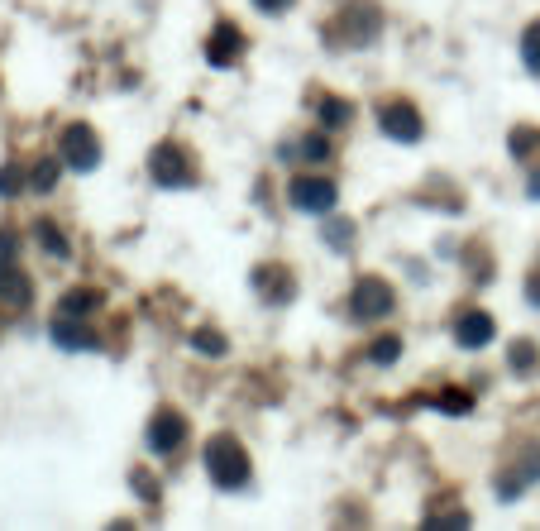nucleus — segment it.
I'll return each mask as SVG.
<instances>
[{"label": "nucleus", "instance_id": "obj_1", "mask_svg": "<svg viewBox=\"0 0 540 531\" xmlns=\"http://www.w3.org/2000/svg\"><path fill=\"white\" fill-rule=\"evenodd\" d=\"M378 34H383V10L373 5V0H349L335 10V20L325 24V44L335 48V53H359V48H373L378 44Z\"/></svg>", "mask_w": 540, "mask_h": 531}, {"label": "nucleus", "instance_id": "obj_2", "mask_svg": "<svg viewBox=\"0 0 540 531\" xmlns=\"http://www.w3.org/2000/svg\"><path fill=\"white\" fill-rule=\"evenodd\" d=\"M201 465H206V474H211V484L225 488V493H239V488H249V450L230 436V431H220V436H211L206 441V450H201Z\"/></svg>", "mask_w": 540, "mask_h": 531}, {"label": "nucleus", "instance_id": "obj_3", "mask_svg": "<svg viewBox=\"0 0 540 531\" xmlns=\"http://www.w3.org/2000/svg\"><path fill=\"white\" fill-rule=\"evenodd\" d=\"M149 177H153V187H168V192H177V187H196V163L192 154L182 149V144H158L149 154Z\"/></svg>", "mask_w": 540, "mask_h": 531}, {"label": "nucleus", "instance_id": "obj_4", "mask_svg": "<svg viewBox=\"0 0 540 531\" xmlns=\"http://www.w3.org/2000/svg\"><path fill=\"white\" fill-rule=\"evenodd\" d=\"M287 201H292V211H302V216H330L335 201H340V187H335V177L302 173V177H292Z\"/></svg>", "mask_w": 540, "mask_h": 531}, {"label": "nucleus", "instance_id": "obj_5", "mask_svg": "<svg viewBox=\"0 0 540 531\" xmlns=\"http://www.w3.org/2000/svg\"><path fill=\"white\" fill-rule=\"evenodd\" d=\"M392 307H397L392 288L383 283V278H373V273H364V278H359V283L349 288V321H359V326L392 316Z\"/></svg>", "mask_w": 540, "mask_h": 531}, {"label": "nucleus", "instance_id": "obj_6", "mask_svg": "<svg viewBox=\"0 0 540 531\" xmlns=\"http://www.w3.org/2000/svg\"><path fill=\"white\" fill-rule=\"evenodd\" d=\"M58 149H63V163L72 168V173H96V168H101V139H96V130L82 125V120L67 125Z\"/></svg>", "mask_w": 540, "mask_h": 531}, {"label": "nucleus", "instance_id": "obj_7", "mask_svg": "<svg viewBox=\"0 0 540 531\" xmlns=\"http://www.w3.org/2000/svg\"><path fill=\"white\" fill-rule=\"evenodd\" d=\"M187 417L177 412V407H158L149 417V431H144V441H149L153 455H177L182 450V441H187Z\"/></svg>", "mask_w": 540, "mask_h": 531}, {"label": "nucleus", "instance_id": "obj_8", "mask_svg": "<svg viewBox=\"0 0 540 531\" xmlns=\"http://www.w3.org/2000/svg\"><path fill=\"white\" fill-rule=\"evenodd\" d=\"M378 130L388 139H397V144H421L426 120H421V111L411 101H388V106H378Z\"/></svg>", "mask_w": 540, "mask_h": 531}, {"label": "nucleus", "instance_id": "obj_9", "mask_svg": "<svg viewBox=\"0 0 540 531\" xmlns=\"http://www.w3.org/2000/svg\"><path fill=\"white\" fill-rule=\"evenodd\" d=\"M53 345L67 354H77V350L96 354L101 350V335L87 326V316H63V311H58V316H53Z\"/></svg>", "mask_w": 540, "mask_h": 531}, {"label": "nucleus", "instance_id": "obj_10", "mask_svg": "<svg viewBox=\"0 0 540 531\" xmlns=\"http://www.w3.org/2000/svg\"><path fill=\"white\" fill-rule=\"evenodd\" d=\"M244 48H249L244 29L230 24V20H220L216 29H211V39H206V63L211 67H235L239 58H244Z\"/></svg>", "mask_w": 540, "mask_h": 531}, {"label": "nucleus", "instance_id": "obj_11", "mask_svg": "<svg viewBox=\"0 0 540 531\" xmlns=\"http://www.w3.org/2000/svg\"><path fill=\"white\" fill-rule=\"evenodd\" d=\"M497 335V321L488 311H459L454 316V345L459 350H483V345H493Z\"/></svg>", "mask_w": 540, "mask_h": 531}, {"label": "nucleus", "instance_id": "obj_12", "mask_svg": "<svg viewBox=\"0 0 540 531\" xmlns=\"http://www.w3.org/2000/svg\"><path fill=\"white\" fill-rule=\"evenodd\" d=\"M254 292L268 297V307H287L292 292H297V283H292V273L282 264H259L254 268Z\"/></svg>", "mask_w": 540, "mask_h": 531}, {"label": "nucleus", "instance_id": "obj_13", "mask_svg": "<svg viewBox=\"0 0 540 531\" xmlns=\"http://www.w3.org/2000/svg\"><path fill=\"white\" fill-rule=\"evenodd\" d=\"M29 302H34V283L24 278L20 268H0V307L24 311Z\"/></svg>", "mask_w": 540, "mask_h": 531}, {"label": "nucleus", "instance_id": "obj_14", "mask_svg": "<svg viewBox=\"0 0 540 531\" xmlns=\"http://www.w3.org/2000/svg\"><path fill=\"white\" fill-rule=\"evenodd\" d=\"M302 158V163H330V139H325V130H311L302 134L297 144H282V158Z\"/></svg>", "mask_w": 540, "mask_h": 531}, {"label": "nucleus", "instance_id": "obj_15", "mask_svg": "<svg viewBox=\"0 0 540 531\" xmlns=\"http://www.w3.org/2000/svg\"><path fill=\"white\" fill-rule=\"evenodd\" d=\"M349 120H354V101H345V96H325L321 106H316V125H321L325 134L345 130Z\"/></svg>", "mask_w": 540, "mask_h": 531}, {"label": "nucleus", "instance_id": "obj_16", "mask_svg": "<svg viewBox=\"0 0 540 531\" xmlns=\"http://www.w3.org/2000/svg\"><path fill=\"white\" fill-rule=\"evenodd\" d=\"M354 235H359V225L349 221V216H330L321 240L330 244V249H340V254H345V249H354Z\"/></svg>", "mask_w": 540, "mask_h": 531}, {"label": "nucleus", "instance_id": "obj_17", "mask_svg": "<svg viewBox=\"0 0 540 531\" xmlns=\"http://www.w3.org/2000/svg\"><path fill=\"white\" fill-rule=\"evenodd\" d=\"M187 345H192L196 354H206V359H220V354H230V340H225L220 331H211V326H196Z\"/></svg>", "mask_w": 540, "mask_h": 531}, {"label": "nucleus", "instance_id": "obj_18", "mask_svg": "<svg viewBox=\"0 0 540 531\" xmlns=\"http://www.w3.org/2000/svg\"><path fill=\"white\" fill-rule=\"evenodd\" d=\"M63 168H67L63 158H39V163L29 168V187H34V192H53V187H58V173H63Z\"/></svg>", "mask_w": 540, "mask_h": 531}, {"label": "nucleus", "instance_id": "obj_19", "mask_svg": "<svg viewBox=\"0 0 540 531\" xmlns=\"http://www.w3.org/2000/svg\"><path fill=\"white\" fill-rule=\"evenodd\" d=\"M34 240L44 244L53 259H72V244H67V235H63V230H58L53 221H39V225H34Z\"/></svg>", "mask_w": 540, "mask_h": 531}, {"label": "nucleus", "instance_id": "obj_20", "mask_svg": "<svg viewBox=\"0 0 540 531\" xmlns=\"http://www.w3.org/2000/svg\"><path fill=\"white\" fill-rule=\"evenodd\" d=\"M96 307H101V292L72 288V292L63 297V307H58V311H63V316H87V311H96Z\"/></svg>", "mask_w": 540, "mask_h": 531}, {"label": "nucleus", "instance_id": "obj_21", "mask_svg": "<svg viewBox=\"0 0 540 531\" xmlns=\"http://www.w3.org/2000/svg\"><path fill=\"white\" fill-rule=\"evenodd\" d=\"M536 359H540L536 340H512V350H507V364H512V374H531V369H536Z\"/></svg>", "mask_w": 540, "mask_h": 531}, {"label": "nucleus", "instance_id": "obj_22", "mask_svg": "<svg viewBox=\"0 0 540 531\" xmlns=\"http://www.w3.org/2000/svg\"><path fill=\"white\" fill-rule=\"evenodd\" d=\"M431 407H440V412H450V417H464V412H474V398H469L464 388H445L440 398H431Z\"/></svg>", "mask_w": 540, "mask_h": 531}, {"label": "nucleus", "instance_id": "obj_23", "mask_svg": "<svg viewBox=\"0 0 540 531\" xmlns=\"http://www.w3.org/2000/svg\"><path fill=\"white\" fill-rule=\"evenodd\" d=\"M24 187H29V173H24L20 163H5L0 168V197H20Z\"/></svg>", "mask_w": 540, "mask_h": 531}, {"label": "nucleus", "instance_id": "obj_24", "mask_svg": "<svg viewBox=\"0 0 540 531\" xmlns=\"http://www.w3.org/2000/svg\"><path fill=\"white\" fill-rule=\"evenodd\" d=\"M521 63H526V72L540 77V24H531V29L521 34Z\"/></svg>", "mask_w": 540, "mask_h": 531}, {"label": "nucleus", "instance_id": "obj_25", "mask_svg": "<svg viewBox=\"0 0 540 531\" xmlns=\"http://www.w3.org/2000/svg\"><path fill=\"white\" fill-rule=\"evenodd\" d=\"M507 149H512V158H526L540 149V134L531 130V125H521V130H512V139H507Z\"/></svg>", "mask_w": 540, "mask_h": 531}, {"label": "nucleus", "instance_id": "obj_26", "mask_svg": "<svg viewBox=\"0 0 540 531\" xmlns=\"http://www.w3.org/2000/svg\"><path fill=\"white\" fill-rule=\"evenodd\" d=\"M397 354H402V340H397V335H383V340L368 345V359H373V364H397Z\"/></svg>", "mask_w": 540, "mask_h": 531}, {"label": "nucleus", "instance_id": "obj_27", "mask_svg": "<svg viewBox=\"0 0 540 531\" xmlns=\"http://www.w3.org/2000/svg\"><path fill=\"white\" fill-rule=\"evenodd\" d=\"M421 522H426V527H469V512H464V508H454V512H426Z\"/></svg>", "mask_w": 540, "mask_h": 531}, {"label": "nucleus", "instance_id": "obj_28", "mask_svg": "<svg viewBox=\"0 0 540 531\" xmlns=\"http://www.w3.org/2000/svg\"><path fill=\"white\" fill-rule=\"evenodd\" d=\"M130 484H134V493H139V498H144V503H158V484H149V474H139V469H134L130 474Z\"/></svg>", "mask_w": 540, "mask_h": 531}, {"label": "nucleus", "instance_id": "obj_29", "mask_svg": "<svg viewBox=\"0 0 540 531\" xmlns=\"http://www.w3.org/2000/svg\"><path fill=\"white\" fill-rule=\"evenodd\" d=\"M15 254H20V240H15L10 230H0V268L15 264Z\"/></svg>", "mask_w": 540, "mask_h": 531}, {"label": "nucleus", "instance_id": "obj_30", "mask_svg": "<svg viewBox=\"0 0 540 531\" xmlns=\"http://www.w3.org/2000/svg\"><path fill=\"white\" fill-rule=\"evenodd\" d=\"M254 5H259L263 15H287V10H292L297 0H254Z\"/></svg>", "mask_w": 540, "mask_h": 531}, {"label": "nucleus", "instance_id": "obj_31", "mask_svg": "<svg viewBox=\"0 0 540 531\" xmlns=\"http://www.w3.org/2000/svg\"><path fill=\"white\" fill-rule=\"evenodd\" d=\"M526 197L531 201H540V163L531 168V177H526Z\"/></svg>", "mask_w": 540, "mask_h": 531}, {"label": "nucleus", "instance_id": "obj_32", "mask_svg": "<svg viewBox=\"0 0 540 531\" xmlns=\"http://www.w3.org/2000/svg\"><path fill=\"white\" fill-rule=\"evenodd\" d=\"M526 302H536V307H540V273L526 283Z\"/></svg>", "mask_w": 540, "mask_h": 531}]
</instances>
